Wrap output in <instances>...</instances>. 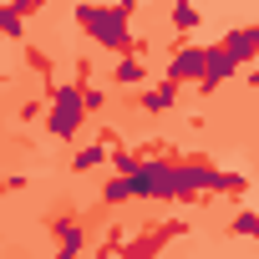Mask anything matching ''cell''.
Returning <instances> with one entry per match:
<instances>
[{
	"label": "cell",
	"mask_w": 259,
	"mask_h": 259,
	"mask_svg": "<svg viewBox=\"0 0 259 259\" xmlns=\"http://www.w3.org/2000/svg\"><path fill=\"white\" fill-rule=\"evenodd\" d=\"M168 21H173V31H178V36H188V31H198V21H203V16L188 6V0H178V6L168 11Z\"/></svg>",
	"instance_id": "5bb4252c"
},
{
	"label": "cell",
	"mask_w": 259,
	"mask_h": 259,
	"mask_svg": "<svg viewBox=\"0 0 259 259\" xmlns=\"http://www.w3.org/2000/svg\"><path fill=\"white\" fill-rule=\"evenodd\" d=\"M229 239H259V213L254 208H239L229 219Z\"/></svg>",
	"instance_id": "7c38bea8"
},
{
	"label": "cell",
	"mask_w": 259,
	"mask_h": 259,
	"mask_svg": "<svg viewBox=\"0 0 259 259\" xmlns=\"http://www.w3.org/2000/svg\"><path fill=\"white\" fill-rule=\"evenodd\" d=\"M117 6H127V11H133V6H138V0H117Z\"/></svg>",
	"instance_id": "ac0fdd59"
},
{
	"label": "cell",
	"mask_w": 259,
	"mask_h": 259,
	"mask_svg": "<svg viewBox=\"0 0 259 259\" xmlns=\"http://www.w3.org/2000/svg\"><path fill=\"white\" fill-rule=\"evenodd\" d=\"M6 188H11V183H0V193H6Z\"/></svg>",
	"instance_id": "d6986e66"
},
{
	"label": "cell",
	"mask_w": 259,
	"mask_h": 259,
	"mask_svg": "<svg viewBox=\"0 0 259 259\" xmlns=\"http://www.w3.org/2000/svg\"><path fill=\"white\" fill-rule=\"evenodd\" d=\"M76 26L92 36V46L122 56V51H148L143 36H133V11L127 6H76Z\"/></svg>",
	"instance_id": "6da1fadb"
},
{
	"label": "cell",
	"mask_w": 259,
	"mask_h": 259,
	"mask_svg": "<svg viewBox=\"0 0 259 259\" xmlns=\"http://www.w3.org/2000/svg\"><path fill=\"white\" fill-rule=\"evenodd\" d=\"M188 224H163V229H153V234H143V239H133V249H127V259H153L168 239H178Z\"/></svg>",
	"instance_id": "5b68a950"
},
{
	"label": "cell",
	"mask_w": 259,
	"mask_h": 259,
	"mask_svg": "<svg viewBox=\"0 0 259 259\" xmlns=\"http://www.w3.org/2000/svg\"><path fill=\"white\" fill-rule=\"evenodd\" d=\"M112 81H117V87H148V66H143V56H138V51H122Z\"/></svg>",
	"instance_id": "8992f818"
},
{
	"label": "cell",
	"mask_w": 259,
	"mask_h": 259,
	"mask_svg": "<svg viewBox=\"0 0 259 259\" xmlns=\"http://www.w3.org/2000/svg\"><path fill=\"white\" fill-rule=\"evenodd\" d=\"M11 6H16V11H21V16H26V21H31V16H36V11H41V6H51V0H11Z\"/></svg>",
	"instance_id": "2e32d148"
},
{
	"label": "cell",
	"mask_w": 259,
	"mask_h": 259,
	"mask_svg": "<svg viewBox=\"0 0 259 259\" xmlns=\"http://www.w3.org/2000/svg\"><path fill=\"white\" fill-rule=\"evenodd\" d=\"M81 97H87V112H97V107L107 102V92H102V87H81Z\"/></svg>",
	"instance_id": "9a60e30c"
},
{
	"label": "cell",
	"mask_w": 259,
	"mask_h": 259,
	"mask_svg": "<svg viewBox=\"0 0 259 259\" xmlns=\"http://www.w3.org/2000/svg\"><path fill=\"white\" fill-rule=\"evenodd\" d=\"M107 148H112V143H107V138H102V143H87V148H81V153H76V158H71V168H76V173H87V168H102V163H107V158H112V153H107Z\"/></svg>",
	"instance_id": "30bf717a"
},
{
	"label": "cell",
	"mask_w": 259,
	"mask_h": 259,
	"mask_svg": "<svg viewBox=\"0 0 259 259\" xmlns=\"http://www.w3.org/2000/svg\"><path fill=\"white\" fill-rule=\"evenodd\" d=\"M203 61H208V46H188V41H178V51H173L163 81H173V87L193 81V87H198V81H203Z\"/></svg>",
	"instance_id": "3957f363"
},
{
	"label": "cell",
	"mask_w": 259,
	"mask_h": 259,
	"mask_svg": "<svg viewBox=\"0 0 259 259\" xmlns=\"http://www.w3.org/2000/svg\"><path fill=\"white\" fill-rule=\"evenodd\" d=\"M21 36H26V16L6 0V6H0V41H21Z\"/></svg>",
	"instance_id": "8fae6325"
},
{
	"label": "cell",
	"mask_w": 259,
	"mask_h": 259,
	"mask_svg": "<svg viewBox=\"0 0 259 259\" xmlns=\"http://www.w3.org/2000/svg\"><path fill=\"white\" fill-rule=\"evenodd\" d=\"M102 198H107V203H127V198H138V193H133V173L107 178V183H102Z\"/></svg>",
	"instance_id": "4fadbf2b"
},
{
	"label": "cell",
	"mask_w": 259,
	"mask_h": 259,
	"mask_svg": "<svg viewBox=\"0 0 259 259\" xmlns=\"http://www.w3.org/2000/svg\"><path fill=\"white\" fill-rule=\"evenodd\" d=\"M249 36H254V46H259V21H254V26H249Z\"/></svg>",
	"instance_id": "e0dca14e"
},
{
	"label": "cell",
	"mask_w": 259,
	"mask_h": 259,
	"mask_svg": "<svg viewBox=\"0 0 259 259\" xmlns=\"http://www.w3.org/2000/svg\"><path fill=\"white\" fill-rule=\"evenodd\" d=\"M239 71V61L224 51V46H208V61H203V81H198V92H213L219 81H229Z\"/></svg>",
	"instance_id": "277c9868"
},
{
	"label": "cell",
	"mask_w": 259,
	"mask_h": 259,
	"mask_svg": "<svg viewBox=\"0 0 259 259\" xmlns=\"http://www.w3.org/2000/svg\"><path fill=\"white\" fill-rule=\"evenodd\" d=\"M81 122H87V97H81V87H76V81H71V87H51L46 133L61 138V143H71V138L81 133Z\"/></svg>",
	"instance_id": "7a4b0ae2"
},
{
	"label": "cell",
	"mask_w": 259,
	"mask_h": 259,
	"mask_svg": "<svg viewBox=\"0 0 259 259\" xmlns=\"http://www.w3.org/2000/svg\"><path fill=\"white\" fill-rule=\"evenodd\" d=\"M81 249H87V234L76 224H61L56 229V259H81Z\"/></svg>",
	"instance_id": "9c48e42d"
},
{
	"label": "cell",
	"mask_w": 259,
	"mask_h": 259,
	"mask_svg": "<svg viewBox=\"0 0 259 259\" xmlns=\"http://www.w3.org/2000/svg\"><path fill=\"white\" fill-rule=\"evenodd\" d=\"M138 102H143V112H153V117H158V112H173V107H178V87H173V81L143 87V97H138Z\"/></svg>",
	"instance_id": "52a82bcc"
},
{
	"label": "cell",
	"mask_w": 259,
	"mask_h": 259,
	"mask_svg": "<svg viewBox=\"0 0 259 259\" xmlns=\"http://www.w3.org/2000/svg\"><path fill=\"white\" fill-rule=\"evenodd\" d=\"M219 46H224V51H229V56H234L239 66H249V61L259 56V46H254V36H249V26H244V31H229V36H224Z\"/></svg>",
	"instance_id": "ba28073f"
}]
</instances>
